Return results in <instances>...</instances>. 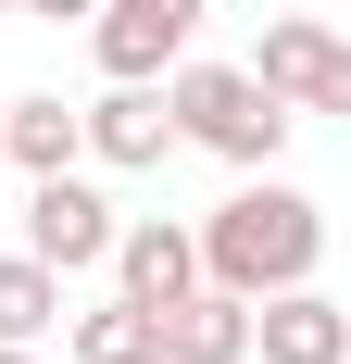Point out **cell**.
Returning a JSON list of instances; mask_svg holds the SVG:
<instances>
[{"label": "cell", "mask_w": 351, "mask_h": 364, "mask_svg": "<svg viewBox=\"0 0 351 364\" xmlns=\"http://www.w3.org/2000/svg\"><path fill=\"white\" fill-rule=\"evenodd\" d=\"M314 264H326V201H314V188H288L276 164L239 176V188L201 214V277H213V289H239V301L301 289Z\"/></svg>", "instance_id": "cell-1"}, {"label": "cell", "mask_w": 351, "mask_h": 364, "mask_svg": "<svg viewBox=\"0 0 351 364\" xmlns=\"http://www.w3.org/2000/svg\"><path fill=\"white\" fill-rule=\"evenodd\" d=\"M163 101H176V151H213V164H239V176H264L288 151V126H301L251 63H176Z\"/></svg>", "instance_id": "cell-2"}, {"label": "cell", "mask_w": 351, "mask_h": 364, "mask_svg": "<svg viewBox=\"0 0 351 364\" xmlns=\"http://www.w3.org/2000/svg\"><path fill=\"white\" fill-rule=\"evenodd\" d=\"M113 201H101V164H63V176H26V252L50 264V277H88V264H113Z\"/></svg>", "instance_id": "cell-3"}, {"label": "cell", "mask_w": 351, "mask_h": 364, "mask_svg": "<svg viewBox=\"0 0 351 364\" xmlns=\"http://www.w3.org/2000/svg\"><path fill=\"white\" fill-rule=\"evenodd\" d=\"M75 126H88V164H101V176H151V164L176 151L163 75H101V101H75Z\"/></svg>", "instance_id": "cell-4"}, {"label": "cell", "mask_w": 351, "mask_h": 364, "mask_svg": "<svg viewBox=\"0 0 351 364\" xmlns=\"http://www.w3.org/2000/svg\"><path fill=\"white\" fill-rule=\"evenodd\" d=\"M213 0H101L88 13V50H101V75H176L188 63V38H201Z\"/></svg>", "instance_id": "cell-5"}, {"label": "cell", "mask_w": 351, "mask_h": 364, "mask_svg": "<svg viewBox=\"0 0 351 364\" xmlns=\"http://www.w3.org/2000/svg\"><path fill=\"white\" fill-rule=\"evenodd\" d=\"M251 364H351V301H326L314 277L264 289L251 301Z\"/></svg>", "instance_id": "cell-6"}, {"label": "cell", "mask_w": 351, "mask_h": 364, "mask_svg": "<svg viewBox=\"0 0 351 364\" xmlns=\"http://www.w3.org/2000/svg\"><path fill=\"white\" fill-rule=\"evenodd\" d=\"M113 289L151 301V314H163L176 289H201V226H176V214H126V226H113Z\"/></svg>", "instance_id": "cell-7"}, {"label": "cell", "mask_w": 351, "mask_h": 364, "mask_svg": "<svg viewBox=\"0 0 351 364\" xmlns=\"http://www.w3.org/2000/svg\"><path fill=\"white\" fill-rule=\"evenodd\" d=\"M163 364H251V301L239 289H176L163 301Z\"/></svg>", "instance_id": "cell-8"}, {"label": "cell", "mask_w": 351, "mask_h": 364, "mask_svg": "<svg viewBox=\"0 0 351 364\" xmlns=\"http://www.w3.org/2000/svg\"><path fill=\"white\" fill-rule=\"evenodd\" d=\"M0 164H13V176H63V164H88V126H75V101H50V88L0 101Z\"/></svg>", "instance_id": "cell-9"}, {"label": "cell", "mask_w": 351, "mask_h": 364, "mask_svg": "<svg viewBox=\"0 0 351 364\" xmlns=\"http://www.w3.org/2000/svg\"><path fill=\"white\" fill-rule=\"evenodd\" d=\"M326 63H339V26H314V13H276V26L251 38V75H264V88H276L288 113H314Z\"/></svg>", "instance_id": "cell-10"}, {"label": "cell", "mask_w": 351, "mask_h": 364, "mask_svg": "<svg viewBox=\"0 0 351 364\" xmlns=\"http://www.w3.org/2000/svg\"><path fill=\"white\" fill-rule=\"evenodd\" d=\"M63 364H163V314L151 301H88V314H63Z\"/></svg>", "instance_id": "cell-11"}, {"label": "cell", "mask_w": 351, "mask_h": 364, "mask_svg": "<svg viewBox=\"0 0 351 364\" xmlns=\"http://www.w3.org/2000/svg\"><path fill=\"white\" fill-rule=\"evenodd\" d=\"M63 327V277L38 252H0V339H50Z\"/></svg>", "instance_id": "cell-12"}, {"label": "cell", "mask_w": 351, "mask_h": 364, "mask_svg": "<svg viewBox=\"0 0 351 364\" xmlns=\"http://www.w3.org/2000/svg\"><path fill=\"white\" fill-rule=\"evenodd\" d=\"M314 113H351V38H339V63H326V88H314Z\"/></svg>", "instance_id": "cell-13"}, {"label": "cell", "mask_w": 351, "mask_h": 364, "mask_svg": "<svg viewBox=\"0 0 351 364\" xmlns=\"http://www.w3.org/2000/svg\"><path fill=\"white\" fill-rule=\"evenodd\" d=\"M13 13H38V26H88L101 0H13Z\"/></svg>", "instance_id": "cell-14"}, {"label": "cell", "mask_w": 351, "mask_h": 364, "mask_svg": "<svg viewBox=\"0 0 351 364\" xmlns=\"http://www.w3.org/2000/svg\"><path fill=\"white\" fill-rule=\"evenodd\" d=\"M0 364H38V339H0Z\"/></svg>", "instance_id": "cell-15"}, {"label": "cell", "mask_w": 351, "mask_h": 364, "mask_svg": "<svg viewBox=\"0 0 351 364\" xmlns=\"http://www.w3.org/2000/svg\"><path fill=\"white\" fill-rule=\"evenodd\" d=\"M0 13H13V0H0Z\"/></svg>", "instance_id": "cell-16"}, {"label": "cell", "mask_w": 351, "mask_h": 364, "mask_svg": "<svg viewBox=\"0 0 351 364\" xmlns=\"http://www.w3.org/2000/svg\"><path fill=\"white\" fill-rule=\"evenodd\" d=\"M0 176H13V164H0Z\"/></svg>", "instance_id": "cell-17"}]
</instances>
